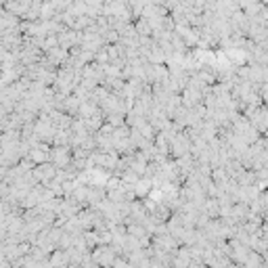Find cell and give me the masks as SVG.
<instances>
[{
    "label": "cell",
    "instance_id": "1",
    "mask_svg": "<svg viewBox=\"0 0 268 268\" xmlns=\"http://www.w3.org/2000/svg\"><path fill=\"white\" fill-rule=\"evenodd\" d=\"M117 260V251H113L111 247H101V249H97L92 254V262L97 264V266H101V268H107V266H111L113 262Z\"/></svg>",
    "mask_w": 268,
    "mask_h": 268
}]
</instances>
